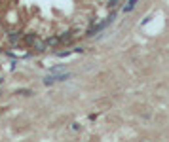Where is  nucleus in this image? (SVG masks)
<instances>
[{"label":"nucleus","instance_id":"obj_1","mask_svg":"<svg viewBox=\"0 0 169 142\" xmlns=\"http://www.w3.org/2000/svg\"><path fill=\"white\" fill-rule=\"evenodd\" d=\"M114 17H116V13L112 12V13H110V15H108V17H107L105 21H101V23H99V25H93V27H89V31H87V34H86V36H95V32H99V31H105V29H107V27L110 25V23L114 21Z\"/></svg>","mask_w":169,"mask_h":142},{"label":"nucleus","instance_id":"obj_2","mask_svg":"<svg viewBox=\"0 0 169 142\" xmlns=\"http://www.w3.org/2000/svg\"><path fill=\"white\" fill-rule=\"evenodd\" d=\"M137 2H139V0H127V2H126V6H124V13H131V12L135 10Z\"/></svg>","mask_w":169,"mask_h":142},{"label":"nucleus","instance_id":"obj_3","mask_svg":"<svg viewBox=\"0 0 169 142\" xmlns=\"http://www.w3.org/2000/svg\"><path fill=\"white\" fill-rule=\"evenodd\" d=\"M15 95H23V97H31V95H34L32 89H17Z\"/></svg>","mask_w":169,"mask_h":142},{"label":"nucleus","instance_id":"obj_4","mask_svg":"<svg viewBox=\"0 0 169 142\" xmlns=\"http://www.w3.org/2000/svg\"><path fill=\"white\" fill-rule=\"evenodd\" d=\"M8 38H10V42H17V40L21 38V34H19V32H10Z\"/></svg>","mask_w":169,"mask_h":142},{"label":"nucleus","instance_id":"obj_5","mask_svg":"<svg viewBox=\"0 0 169 142\" xmlns=\"http://www.w3.org/2000/svg\"><path fill=\"white\" fill-rule=\"evenodd\" d=\"M59 70H63V64H55L53 68H50V74H55V72H59Z\"/></svg>","mask_w":169,"mask_h":142},{"label":"nucleus","instance_id":"obj_6","mask_svg":"<svg viewBox=\"0 0 169 142\" xmlns=\"http://www.w3.org/2000/svg\"><path fill=\"white\" fill-rule=\"evenodd\" d=\"M70 129H72V131H80V123H78V121H74Z\"/></svg>","mask_w":169,"mask_h":142}]
</instances>
